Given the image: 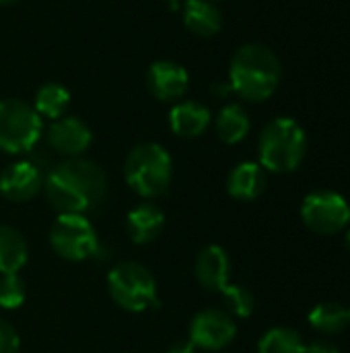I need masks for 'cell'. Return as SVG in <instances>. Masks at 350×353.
I'll return each mask as SVG.
<instances>
[{"mask_svg":"<svg viewBox=\"0 0 350 353\" xmlns=\"http://www.w3.org/2000/svg\"><path fill=\"white\" fill-rule=\"evenodd\" d=\"M268 186L266 170L258 161H241L227 176V192L237 201H256Z\"/></svg>","mask_w":350,"mask_h":353,"instance_id":"obj_16","label":"cell"},{"mask_svg":"<svg viewBox=\"0 0 350 353\" xmlns=\"http://www.w3.org/2000/svg\"><path fill=\"white\" fill-rule=\"evenodd\" d=\"M14 2H19V0H0L2 6H8V4H14Z\"/></svg>","mask_w":350,"mask_h":353,"instance_id":"obj_29","label":"cell"},{"mask_svg":"<svg viewBox=\"0 0 350 353\" xmlns=\"http://www.w3.org/2000/svg\"><path fill=\"white\" fill-rule=\"evenodd\" d=\"M109 190L105 170L87 157H66L45 172L43 192L58 213L89 215Z\"/></svg>","mask_w":350,"mask_h":353,"instance_id":"obj_1","label":"cell"},{"mask_svg":"<svg viewBox=\"0 0 350 353\" xmlns=\"http://www.w3.org/2000/svg\"><path fill=\"white\" fill-rule=\"evenodd\" d=\"M43 134V120L23 99H0V151L10 155L31 153Z\"/></svg>","mask_w":350,"mask_h":353,"instance_id":"obj_6","label":"cell"},{"mask_svg":"<svg viewBox=\"0 0 350 353\" xmlns=\"http://www.w3.org/2000/svg\"><path fill=\"white\" fill-rule=\"evenodd\" d=\"M347 248H349V252H350V230H349V234H347Z\"/></svg>","mask_w":350,"mask_h":353,"instance_id":"obj_30","label":"cell"},{"mask_svg":"<svg viewBox=\"0 0 350 353\" xmlns=\"http://www.w3.org/2000/svg\"><path fill=\"white\" fill-rule=\"evenodd\" d=\"M307 153V134L303 126L287 116L270 120L258 139L260 165L266 172L289 174L295 172Z\"/></svg>","mask_w":350,"mask_h":353,"instance_id":"obj_3","label":"cell"},{"mask_svg":"<svg viewBox=\"0 0 350 353\" xmlns=\"http://www.w3.org/2000/svg\"><path fill=\"white\" fill-rule=\"evenodd\" d=\"M107 290L111 300L128 312H144L159 306V292L153 273L136 263H118L107 273Z\"/></svg>","mask_w":350,"mask_h":353,"instance_id":"obj_5","label":"cell"},{"mask_svg":"<svg viewBox=\"0 0 350 353\" xmlns=\"http://www.w3.org/2000/svg\"><path fill=\"white\" fill-rule=\"evenodd\" d=\"M29 261V246L23 234L6 223H0V275L19 273Z\"/></svg>","mask_w":350,"mask_h":353,"instance_id":"obj_18","label":"cell"},{"mask_svg":"<svg viewBox=\"0 0 350 353\" xmlns=\"http://www.w3.org/2000/svg\"><path fill=\"white\" fill-rule=\"evenodd\" d=\"M210 122H212L210 110L194 99L175 101V105L169 112V126L173 134L182 139H196L204 134Z\"/></svg>","mask_w":350,"mask_h":353,"instance_id":"obj_15","label":"cell"},{"mask_svg":"<svg viewBox=\"0 0 350 353\" xmlns=\"http://www.w3.org/2000/svg\"><path fill=\"white\" fill-rule=\"evenodd\" d=\"M194 275L204 290L221 292L229 283V275H231V259L227 250L217 244L202 248L196 256Z\"/></svg>","mask_w":350,"mask_h":353,"instance_id":"obj_13","label":"cell"},{"mask_svg":"<svg viewBox=\"0 0 350 353\" xmlns=\"http://www.w3.org/2000/svg\"><path fill=\"white\" fill-rule=\"evenodd\" d=\"M99 244V234L87 215L58 213L56 221L50 228V246L64 261H89L97 252Z\"/></svg>","mask_w":350,"mask_h":353,"instance_id":"obj_7","label":"cell"},{"mask_svg":"<svg viewBox=\"0 0 350 353\" xmlns=\"http://www.w3.org/2000/svg\"><path fill=\"white\" fill-rule=\"evenodd\" d=\"M219 294L223 296L225 308H227V312L231 316H235V319H250L254 314L256 298H254V294L248 288L237 285V283H227Z\"/></svg>","mask_w":350,"mask_h":353,"instance_id":"obj_23","label":"cell"},{"mask_svg":"<svg viewBox=\"0 0 350 353\" xmlns=\"http://www.w3.org/2000/svg\"><path fill=\"white\" fill-rule=\"evenodd\" d=\"M305 341L291 327H274L266 331L258 343V353H303Z\"/></svg>","mask_w":350,"mask_h":353,"instance_id":"obj_22","label":"cell"},{"mask_svg":"<svg viewBox=\"0 0 350 353\" xmlns=\"http://www.w3.org/2000/svg\"><path fill=\"white\" fill-rule=\"evenodd\" d=\"M301 219L314 234H340L350 223L349 201L334 190H314L301 203Z\"/></svg>","mask_w":350,"mask_h":353,"instance_id":"obj_8","label":"cell"},{"mask_svg":"<svg viewBox=\"0 0 350 353\" xmlns=\"http://www.w3.org/2000/svg\"><path fill=\"white\" fill-rule=\"evenodd\" d=\"M212 2H215V0H212Z\"/></svg>","mask_w":350,"mask_h":353,"instance_id":"obj_32","label":"cell"},{"mask_svg":"<svg viewBox=\"0 0 350 353\" xmlns=\"http://www.w3.org/2000/svg\"><path fill=\"white\" fill-rule=\"evenodd\" d=\"M70 105V91L60 85V83H43L37 91H35V99H33V108L35 112L47 120H58L62 116H66V110Z\"/></svg>","mask_w":350,"mask_h":353,"instance_id":"obj_20","label":"cell"},{"mask_svg":"<svg viewBox=\"0 0 350 353\" xmlns=\"http://www.w3.org/2000/svg\"><path fill=\"white\" fill-rule=\"evenodd\" d=\"M27 300V288L25 281L19 277V273L0 275V308L2 310H17Z\"/></svg>","mask_w":350,"mask_h":353,"instance_id":"obj_24","label":"cell"},{"mask_svg":"<svg viewBox=\"0 0 350 353\" xmlns=\"http://www.w3.org/2000/svg\"><path fill=\"white\" fill-rule=\"evenodd\" d=\"M126 184L142 199L163 196L173 180V159L159 143L136 145L124 161Z\"/></svg>","mask_w":350,"mask_h":353,"instance_id":"obj_4","label":"cell"},{"mask_svg":"<svg viewBox=\"0 0 350 353\" xmlns=\"http://www.w3.org/2000/svg\"><path fill=\"white\" fill-rule=\"evenodd\" d=\"M283 68L278 56L264 43L241 46L229 64V85L245 101H266L281 85Z\"/></svg>","mask_w":350,"mask_h":353,"instance_id":"obj_2","label":"cell"},{"mask_svg":"<svg viewBox=\"0 0 350 353\" xmlns=\"http://www.w3.org/2000/svg\"><path fill=\"white\" fill-rule=\"evenodd\" d=\"M146 87L159 101H179L190 87V74L173 60H157L146 72Z\"/></svg>","mask_w":350,"mask_h":353,"instance_id":"obj_12","label":"cell"},{"mask_svg":"<svg viewBox=\"0 0 350 353\" xmlns=\"http://www.w3.org/2000/svg\"><path fill=\"white\" fill-rule=\"evenodd\" d=\"M167 353H196V347H194V343L190 341V339H186V341H175Z\"/></svg>","mask_w":350,"mask_h":353,"instance_id":"obj_27","label":"cell"},{"mask_svg":"<svg viewBox=\"0 0 350 353\" xmlns=\"http://www.w3.org/2000/svg\"><path fill=\"white\" fill-rule=\"evenodd\" d=\"M307 321L320 335H338L349 327V308L338 302H320L311 308Z\"/></svg>","mask_w":350,"mask_h":353,"instance_id":"obj_21","label":"cell"},{"mask_svg":"<svg viewBox=\"0 0 350 353\" xmlns=\"http://www.w3.org/2000/svg\"><path fill=\"white\" fill-rule=\"evenodd\" d=\"M165 2H169V6H171V8L175 10V8H179V4H182L184 0H165Z\"/></svg>","mask_w":350,"mask_h":353,"instance_id":"obj_28","label":"cell"},{"mask_svg":"<svg viewBox=\"0 0 350 353\" xmlns=\"http://www.w3.org/2000/svg\"><path fill=\"white\" fill-rule=\"evenodd\" d=\"M47 145L64 157H83L93 143L89 124L76 116H62L54 120L45 132Z\"/></svg>","mask_w":350,"mask_h":353,"instance_id":"obj_11","label":"cell"},{"mask_svg":"<svg viewBox=\"0 0 350 353\" xmlns=\"http://www.w3.org/2000/svg\"><path fill=\"white\" fill-rule=\"evenodd\" d=\"M237 335V325L227 310L206 308L200 310L188 329V339L194 343L196 350L204 352H221L233 343Z\"/></svg>","mask_w":350,"mask_h":353,"instance_id":"obj_9","label":"cell"},{"mask_svg":"<svg viewBox=\"0 0 350 353\" xmlns=\"http://www.w3.org/2000/svg\"><path fill=\"white\" fill-rule=\"evenodd\" d=\"M182 19L184 25L200 37H212L223 29V14L212 0H184Z\"/></svg>","mask_w":350,"mask_h":353,"instance_id":"obj_17","label":"cell"},{"mask_svg":"<svg viewBox=\"0 0 350 353\" xmlns=\"http://www.w3.org/2000/svg\"><path fill=\"white\" fill-rule=\"evenodd\" d=\"M21 339L12 325L0 319V353H19Z\"/></svg>","mask_w":350,"mask_h":353,"instance_id":"obj_25","label":"cell"},{"mask_svg":"<svg viewBox=\"0 0 350 353\" xmlns=\"http://www.w3.org/2000/svg\"><path fill=\"white\" fill-rule=\"evenodd\" d=\"M215 128H217V134H219V139L223 143L237 145V143H241L250 134L252 120H250V114L245 112L243 105H239V103H227L217 114Z\"/></svg>","mask_w":350,"mask_h":353,"instance_id":"obj_19","label":"cell"},{"mask_svg":"<svg viewBox=\"0 0 350 353\" xmlns=\"http://www.w3.org/2000/svg\"><path fill=\"white\" fill-rule=\"evenodd\" d=\"M349 327H350V308H349Z\"/></svg>","mask_w":350,"mask_h":353,"instance_id":"obj_31","label":"cell"},{"mask_svg":"<svg viewBox=\"0 0 350 353\" xmlns=\"http://www.w3.org/2000/svg\"><path fill=\"white\" fill-rule=\"evenodd\" d=\"M303 353H340V350L328 339H316L311 343H305Z\"/></svg>","mask_w":350,"mask_h":353,"instance_id":"obj_26","label":"cell"},{"mask_svg":"<svg viewBox=\"0 0 350 353\" xmlns=\"http://www.w3.org/2000/svg\"><path fill=\"white\" fill-rule=\"evenodd\" d=\"M165 228V213L159 205L144 201L132 207L126 215V232L134 244H151Z\"/></svg>","mask_w":350,"mask_h":353,"instance_id":"obj_14","label":"cell"},{"mask_svg":"<svg viewBox=\"0 0 350 353\" xmlns=\"http://www.w3.org/2000/svg\"><path fill=\"white\" fill-rule=\"evenodd\" d=\"M45 168L37 157L19 159L0 172V194L10 203H27L43 190Z\"/></svg>","mask_w":350,"mask_h":353,"instance_id":"obj_10","label":"cell"}]
</instances>
